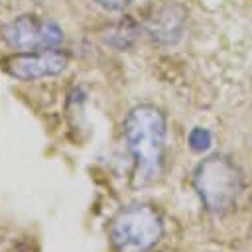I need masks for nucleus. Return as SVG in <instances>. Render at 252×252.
Returning a JSON list of instances; mask_svg holds the SVG:
<instances>
[{"instance_id":"1","label":"nucleus","mask_w":252,"mask_h":252,"mask_svg":"<svg viewBox=\"0 0 252 252\" xmlns=\"http://www.w3.org/2000/svg\"><path fill=\"white\" fill-rule=\"evenodd\" d=\"M124 140L134 159V187L154 183L161 175L165 154V118L161 110L154 104L134 106L124 120Z\"/></svg>"},{"instance_id":"2","label":"nucleus","mask_w":252,"mask_h":252,"mask_svg":"<svg viewBox=\"0 0 252 252\" xmlns=\"http://www.w3.org/2000/svg\"><path fill=\"white\" fill-rule=\"evenodd\" d=\"M163 234V220L152 205L122 209L108 226V238L116 252H146Z\"/></svg>"},{"instance_id":"3","label":"nucleus","mask_w":252,"mask_h":252,"mask_svg":"<svg viewBox=\"0 0 252 252\" xmlns=\"http://www.w3.org/2000/svg\"><path fill=\"white\" fill-rule=\"evenodd\" d=\"M193 185L209 211L224 213L234 205L242 189V177L234 161L215 154L195 167Z\"/></svg>"},{"instance_id":"4","label":"nucleus","mask_w":252,"mask_h":252,"mask_svg":"<svg viewBox=\"0 0 252 252\" xmlns=\"http://www.w3.org/2000/svg\"><path fill=\"white\" fill-rule=\"evenodd\" d=\"M2 39L8 47L18 53L45 51L55 49L63 41V30L45 18L37 16H20L4 26Z\"/></svg>"},{"instance_id":"5","label":"nucleus","mask_w":252,"mask_h":252,"mask_svg":"<svg viewBox=\"0 0 252 252\" xmlns=\"http://www.w3.org/2000/svg\"><path fill=\"white\" fill-rule=\"evenodd\" d=\"M67 67V55L57 49L18 53L6 61V71L18 81H35L55 77Z\"/></svg>"},{"instance_id":"6","label":"nucleus","mask_w":252,"mask_h":252,"mask_svg":"<svg viewBox=\"0 0 252 252\" xmlns=\"http://www.w3.org/2000/svg\"><path fill=\"white\" fill-rule=\"evenodd\" d=\"M183 10L177 6L159 8L148 22V33L161 43H171L181 35L183 30Z\"/></svg>"},{"instance_id":"7","label":"nucleus","mask_w":252,"mask_h":252,"mask_svg":"<svg viewBox=\"0 0 252 252\" xmlns=\"http://www.w3.org/2000/svg\"><path fill=\"white\" fill-rule=\"evenodd\" d=\"M187 140H189V146H191L195 152H203V150H207V148L211 146L213 136H211V132H209L207 128H193V130L189 132Z\"/></svg>"},{"instance_id":"8","label":"nucleus","mask_w":252,"mask_h":252,"mask_svg":"<svg viewBox=\"0 0 252 252\" xmlns=\"http://www.w3.org/2000/svg\"><path fill=\"white\" fill-rule=\"evenodd\" d=\"M96 4H100L102 8H108V10H120L124 6H128L132 0H94Z\"/></svg>"}]
</instances>
